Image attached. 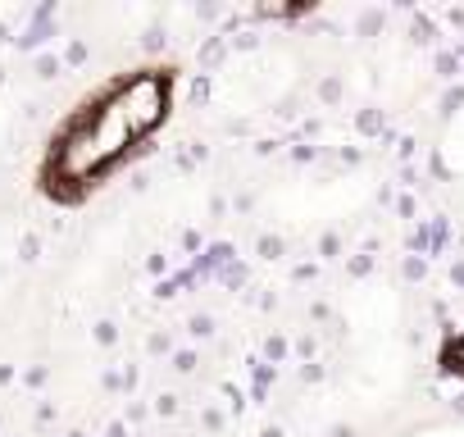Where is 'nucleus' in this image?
Wrapping results in <instances>:
<instances>
[{"instance_id":"nucleus-1","label":"nucleus","mask_w":464,"mask_h":437,"mask_svg":"<svg viewBox=\"0 0 464 437\" xmlns=\"http://www.w3.org/2000/svg\"><path fill=\"white\" fill-rule=\"evenodd\" d=\"M173 105V69H132L92 92L51 137L42 160V191L82 200L96 191L164 119Z\"/></svg>"},{"instance_id":"nucleus-2","label":"nucleus","mask_w":464,"mask_h":437,"mask_svg":"<svg viewBox=\"0 0 464 437\" xmlns=\"http://www.w3.org/2000/svg\"><path fill=\"white\" fill-rule=\"evenodd\" d=\"M441 360H446V369H450V374H464V333L446 342V351H441Z\"/></svg>"}]
</instances>
